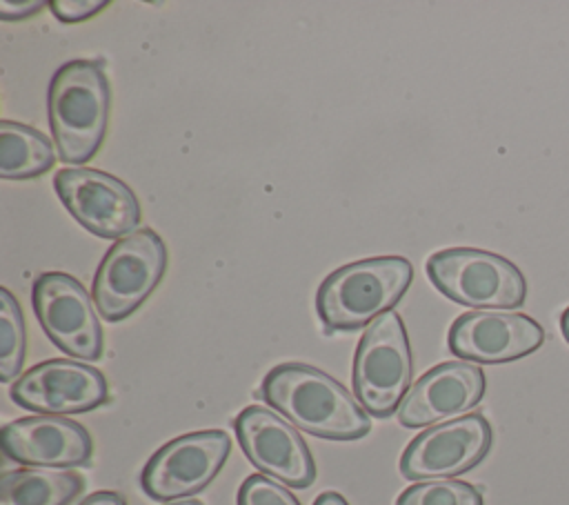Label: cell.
Segmentation results:
<instances>
[{"mask_svg":"<svg viewBox=\"0 0 569 505\" xmlns=\"http://www.w3.org/2000/svg\"><path fill=\"white\" fill-rule=\"evenodd\" d=\"M260 396L298 429L320 438L356 440L371 429L365 407L336 378L311 365H276L264 376Z\"/></svg>","mask_w":569,"mask_h":505,"instance_id":"6da1fadb","label":"cell"},{"mask_svg":"<svg viewBox=\"0 0 569 505\" xmlns=\"http://www.w3.org/2000/svg\"><path fill=\"white\" fill-rule=\"evenodd\" d=\"M111 107L109 78L100 60H69L49 82L47 111L62 162L82 165L100 149Z\"/></svg>","mask_w":569,"mask_h":505,"instance_id":"7a4b0ae2","label":"cell"},{"mask_svg":"<svg viewBox=\"0 0 569 505\" xmlns=\"http://www.w3.org/2000/svg\"><path fill=\"white\" fill-rule=\"evenodd\" d=\"M411 280L413 267L402 256H376L342 265L318 287V316L327 331L369 327L393 309Z\"/></svg>","mask_w":569,"mask_h":505,"instance_id":"3957f363","label":"cell"},{"mask_svg":"<svg viewBox=\"0 0 569 505\" xmlns=\"http://www.w3.org/2000/svg\"><path fill=\"white\" fill-rule=\"evenodd\" d=\"M427 276L433 287L453 303L478 309L520 307L527 296L522 271L505 256L451 247L429 256Z\"/></svg>","mask_w":569,"mask_h":505,"instance_id":"277c9868","label":"cell"},{"mask_svg":"<svg viewBox=\"0 0 569 505\" xmlns=\"http://www.w3.org/2000/svg\"><path fill=\"white\" fill-rule=\"evenodd\" d=\"M164 269L167 247L153 229L116 240L93 276L91 298L98 314L109 323L131 316L158 287Z\"/></svg>","mask_w":569,"mask_h":505,"instance_id":"5b68a950","label":"cell"},{"mask_svg":"<svg viewBox=\"0 0 569 505\" xmlns=\"http://www.w3.org/2000/svg\"><path fill=\"white\" fill-rule=\"evenodd\" d=\"M353 392L367 414L391 416L411 383V349L402 318L387 311L362 334L353 356Z\"/></svg>","mask_w":569,"mask_h":505,"instance_id":"8992f818","label":"cell"},{"mask_svg":"<svg viewBox=\"0 0 569 505\" xmlns=\"http://www.w3.org/2000/svg\"><path fill=\"white\" fill-rule=\"evenodd\" d=\"M53 189L87 231L118 240L138 231L140 202L124 180L102 169L64 167L53 176Z\"/></svg>","mask_w":569,"mask_h":505,"instance_id":"52a82bcc","label":"cell"},{"mask_svg":"<svg viewBox=\"0 0 569 505\" xmlns=\"http://www.w3.org/2000/svg\"><path fill=\"white\" fill-rule=\"evenodd\" d=\"M31 303L49 340L82 360L102 356V327L93 298L82 283L62 271H47L33 280Z\"/></svg>","mask_w":569,"mask_h":505,"instance_id":"ba28073f","label":"cell"},{"mask_svg":"<svg viewBox=\"0 0 569 505\" xmlns=\"http://www.w3.org/2000/svg\"><path fill=\"white\" fill-rule=\"evenodd\" d=\"M231 449V438L222 429H202L182 434L147 461L140 485L156 501H178L207 487Z\"/></svg>","mask_w":569,"mask_h":505,"instance_id":"9c48e42d","label":"cell"},{"mask_svg":"<svg viewBox=\"0 0 569 505\" xmlns=\"http://www.w3.org/2000/svg\"><path fill=\"white\" fill-rule=\"evenodd\" d=\"M233 432L251 465L269 478L300 489L313 483L311 452L287 418L262 405H249L236 416Z\"/></svg>","mask_w":569,"mask_h":505,"instance_id":"30bf717a","label":"cell"},{"mask_svg":"<svg viewBox=\"0 0 569 505\" xmlns=\"http://www.w3.org/2000/svg\"><path fill=\"white\" fill-rule=\"evenodd\" d=\"M491 447V427L482 414L433 425L420 432L400 456V472L411 481L458 476L478 465Z\"/></svg>","mask_w":569,"mask_h":505,"instance_id":"8fae6325","label":"cell"},{"mask_svg":"<svg viewBox=\"0 0 569 505\" xmlns=\"http://www.w3.org/2000/svg\"><path fill=\"white\" fill-rule=\"evenodd\" d=\"M11 398L36 414H80L109 398L107 378L91 365L51 358L27 369L13 385Z\"/></svg>","mask_w":569,"mask_h":505,"instance_id":"7c38bea8","label":"cell"},{"mask_svg":"<svg viewBox=\"0 0 569 505\" xmlns=\"http://www.w3.org/2000/svg\"><path fill=\"white\" fill-rule=\"evenodd\" d=\"M545 329L529 316L507 309H476L458 316L449 327V349L473 363H507L536 351Z\"/></svg>","mask_w":569,"mask_h":505,"instance_id":"4fadbf2b","label":"cell"},{"mask_svg":"<svg viewBox=\"0 0 569 505\" xmlns=\"http://www.w3.org/2000/svg\"><path fill=\"white\" fill-rule=\"evenodd\" d=\"M485 394V374L467 360H449L422 374L405 394L398 420L405 427H427L460 418Z\"/></svg>","mask_w":569,"mask_h":505,"instance_id":"5bb4252c","label":"cell"},{"mask_svg":"<svg viewBox=\"0 0 569 505\" xmlns=\"http://www.w3.org/2000/svg\"><path fill=\"white\" fill-rule=\"evenodd\" d=\"M4 456L31 467H76L91 458L89 432L62 416H27L11 420L0 432Z\"/></svg>","mask_w":569,"mask_h":505,"instance_id":"9a60e30c","label":"cell"},{"mask_svg":"<svg viewBox=\"0 0 569 505\" xmlns=\"http://www.w3.org/2000/svg\"><path fill=\"white\" fill-rule=\"evenodd\" d=\"M82 487V476L69 469H11L0 476V505H69Z\"/></svg>","mask_w":569,"mask_h":505,"instance_id":"2e32d148","label":"cell"},{"mask_svg":"<svg viewBox=\"0 0 569 505\" xmlns=\"http://www.w3.org/2000/svg\"><path fill=\"white\" fill-rule=\"evenodd\" d=\"M56 162L51 140L22 122H0V176L7 180L36 178Z\"/></svg>","mask_w":569,"mask_h":505,"instance_id":"e0dca14e","label":"cell"},{"mask_svg":"<svg viewBox=\"0 0 569 505\" xmlns=\"http://www.w3.org/2000/svg\"><path fill=\"white\" fill-rule=\"evenodd\" d=\"M24 360V318L9 289H0V380L18 376Z\"/></svg>","mask_w":569,"mask_h":505,"instance_id":"ac0fdd59","label":"cell"},{"mask_svg":"<svg viewBox=\"0 0 569 505\" xmlns=\"http://www.w3.org/2000/svg\"><path fill=\"white\" fill-rule=\"evenodd\" d=\"M396 505H482V494L471 483L436 478L409 485Z\"/></svg>","mask_w":569,"mask_h":505,"instance_id":"d6986e66","label":"cell"},{"mask_svg":"<svg viewBox=\"0 0 569 505\" xmlns=\"http://www.w3.org/2000/svg\"><path fill=\"white\" fill-rule=\"evenodd\" d=\"M238 505H300V503L282 483L264 474H253L242 481L238 489Z\"/></svg>","mask_w":569,"mask_h":505,"instance_id":"ffe728a7","label":"cell"},{"mask_svg":"<svg viewBox=\"0 0 569 505\" xmlns=\"http://www.w3.org/2000/svg\"><path fill=\"white\" fill-rule=\"evenodd\" d=\"M109 2L104 0H53L49 2L51 13L62 22H82L102 11Z\"/></svg>","mask_w":569,"mask_h":505,"instance_id":"44dd1931","label":"cell"},{"mask_svg":"<svg viewBox=\"0 0 569 505\" xmlns=\"http://www.w3.org/2000/svg\"><path fill=\"white\" fill-rule=\"evenodd\" d=\"M44 7H49V4L42 0H0V18L2 20H24Z\"/></svg>","mask_w":569,"mask_h":505,"instance_id":"7402d4cb","label":"cell"},{"mask_svg":"<svg viewBox=\"0 0 569 505\" xmlns=\"http://www.w3.org/2000/svg\"><path fill=\"white\" fill-rule=\"evenodd\" d=\"M80 505H127L118 492H93Z\"/></svg>","mask_w":569,"mask_h":505,"instance_id":"603a6c76","label":"cell"},{"mask_svg":"<svg viewBox=\"0 0 569 505\" xmlns=\"http://www.w3.org/2000/svg\"><path fill=\"white\" fill-rule=\"evenodd\" d=\"M313 505H349L338 492H322L316 501H313Z\"/></svg>","mask_w":569,"mask_h":505,"instance_id":"cb8c5ba5","label":"cell"},{"mask_svg":"<svg viewBox=\"0 0 569 505\" xmlns=\"http://www.w3.org/2000/svg\"><path fill=\"white\" fill-rule=\"evenodd\" d=\"M560 329H562V336H565V340L569 343V307L560 314Z\"/></svg>","mask_w":569,"mask_h":505,"instance_id":"d4e9b609","label":"cell"},{"mask_svg":"<svg viewBox=\"0 0 569 505\" xmlns=\"http://www.w3.org/2000/svg\"><path fill=\"white\" fill-rule=\"evenodd\" d=\"M167 505H202V503L196 498H187V501H176V503H167Z\"/></svg>","mask_w":569,"mask_h":505,"instance_id":"484cf974","label":"cell"}]
</instances>
